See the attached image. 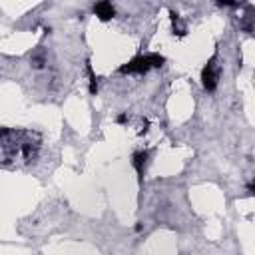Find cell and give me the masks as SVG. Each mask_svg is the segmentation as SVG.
Segmentation results:
<instances>
[{
  "label": "cell",
  "mask_w": 255,
  "mask_h": 255,
  "mask_svg": "<svg viewBox=\"0 0 255 255\" xmlns=\"http://www.w3.org/2000/svg\"><path fill=\"white\" fill-rule=\"evenodd\" d=\"M147 157H149V151H147V149H139V151H135V153L131 155V165L135 167V171H137V177H139V179H141V175H143V169H145Z\"/></svg>",
  "instance_id": "5b68a950"
},
{
  "label": "cell",
  "mask_w": 255,
  "mask_h": 255,
  "mask_svg": "<svg viewBox=\"0 0 255 255\" xmlns=\"http://www.w3.org/2000/svg\"><path fill=\"white\" fill-rule=\"evenodd\" d=\"M94 14H96L102 22H108V20H112V18L116 16V8L112 6V2L102 0V2L94 4Z\"/></svg>",
  "instance_id": "277c9868"
},
{
  "label": "cell",
  "mask_w": 255,
  "mask_h": 255,
  "mask_svg": "<svg viewBox=\"0 0 255 255\" xmlns=\"http://www.w3.org/2000/svg\"><path fill=\"white\" fill-rule=\"evenodd\" d=\"M217 80H219V70L215 66V56L205 64V68L201 70V84L207 92H215L217 88Z\"/></svg>",
  "instance_id": "3957f363"
},
{
  "label": "cell",
  "mask_w": 255,
  "mask_h": 255,
  "mask_svg": "<svg viewBox=\"0 0 255 255\" xmlns=\"http://www.w3.org/2000/svg\"><path fill=\"white\" fill-rule=\"evenodd\" d=\"M32 64H34V68H42V66H44V56H42V54L34 56V58H32Z\"/></svg>",
  "instance_id": "ba28073f"
},
{
  "label": "cell",
  "mask_w": 255,
  "mask_h": 255,
  "mask_svg": "<svg viewBox=\"0 0 255 255\" xmlns=\"http://www.w3.org/2000/svg\"><path fill=\"white\" fill-rule=\"evenodd\" d=\"M8 133H10V128H0V141L12 143L10 137H8ZM36 149H38V143H34L32 139H22L16 145V155H22L24 159H32L36 155Z\"/></svg>",
  "instance_id": "7a4b0ae2"
},
{
  "label": "cell",
  "mask_w": 255,
  "mask_h": 255,
  "mask_svg": "<svg viewBox=\"0 0 255 255\" xmlns=\"http://www.w3.org/2000/svg\"><path fill=\"white\" fill-rule=\"evenodd\" d=\"M253 189H255V187H253V183H249V185H247V193H249V195H253Z\"/></svg>",
  "instance_id": "30bf717a"
},
{
  "label": "cell",
  "mask_w": 255,
  "mask_h": 255,
  "mask_svg": "<svg viewBox=\"0 0 255 255\" xmlns=\"http://www.w3.org/2000/svg\"><path fill=\"white\" fill-rule=\"evenodd\" d=\"M86 72H88V78H90V94H96L98 92V78L94 74V68H92L90 58L86 60Z\"/></svg>",
  "instance_id": "8992f818"
},
{
  "label": "cell",
  "mask_w": 255,
  "mask_h": 255,
  "mask_svg": "<svg viewBox=\"0 0 255 255\" xmlns=\"http://www.w3.org/2000/svg\"><path fill=\"white\" fill-rule=\"evenodd\" d=\"M165 58L161 54H147V56H135L128 64L120 66V74H145L149 68H159L163 66Z\"/></svg>",
  "instance_id": "6da1fadb"
},
{
  "label": "cell",
  "mask_w": 255,
  "mask_h": 255,
  "mask_svg": "<svg viewBox=\"0 0 255 255\" xmlns=\"http://www.w3.org/2000/svg\"><path fill=\"white\" fill-rule=\"evenodd\" d=\"M126 120H128V116H126V114H120V116L116 118V122H118V124H126Z\"/></svg>",
  "instance_id": "9c48e42d"
},
{
  "label": "cell",
  "mask_w": 255,
  "mask_h": 255,
  "mask_svg": "<svg viewBox=\"0 0 255 255\" xmlns=\"http://www.w3.org/2000/svg\"><path fill=\"white\" fill-rule=\"evenodd\" d=\"M169 18H171V24H173V34H177V36H185V28H183L181 22H179V14L173 12V10H169Z\"/></svg>",
  "instance_id": "52a82bcc"
}]
</instances>
